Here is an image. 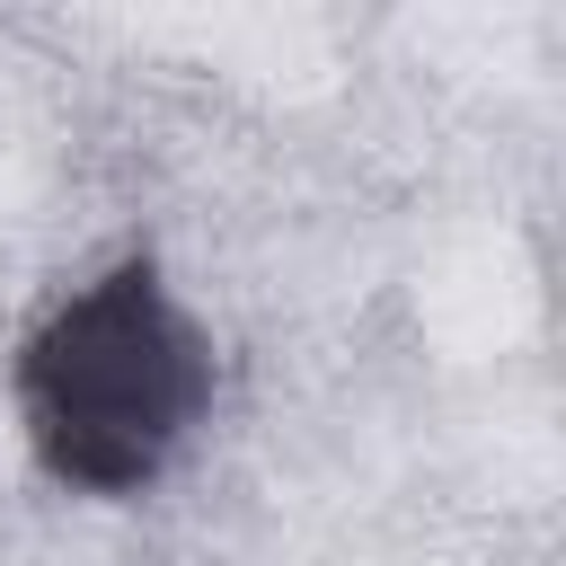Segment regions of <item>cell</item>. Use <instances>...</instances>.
<instances>
[{
	"label": "cell",
	"mask_w": 566,
	"mask_h": 566,
	"mask_svg": "<svg viewBox=\"0 0 566 566\" xmlns=\"http://www.w3.org/2000/svg\"><path fill=\"white\" fill-rule=\"evenodd\" d=\"M212 398V363L186 310L159 292L150 265H115L71 310H53L18 363V407L62 486L133 495L186 442Z\"/></svg>",
	"instance_id": "obj_1"
}]
</instances>
